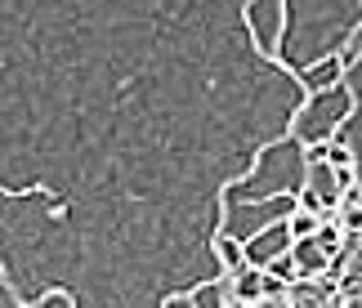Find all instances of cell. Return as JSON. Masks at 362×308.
Wrapping results in <instances>:
<instances>
[{
	"instance_id": "cell-2",
	"label": "cell",
	"mask_w": 362,
	"mask_h": 308,
	"mask_svg": "<svg viewBox=\"0 0 362 308\" xmlns=\"http://www.w3.org/2000/svg\"><path fill=\"white\" fill-rule=\"evenodd\" d=\"M165 308H197V300H192V295H175V300H165Z\"/></svg>"
},
{
	"instance_id": "cell-1",
	"label": "cell",
	"mask_w": 362,
	"mask_h": 308,
	"mask_svg": "<svg viewBox=\"0 0 362 308\" xmlns=\"http://www.w3.org/2000/svg\"><path fill=\"white\" fill-rule=\"evenodd\" d=\"M215 255H219V268H224V277H233V273H242L246 268V242H238V237H224V232H215Z\"/></svg>"
}]
</instances>
